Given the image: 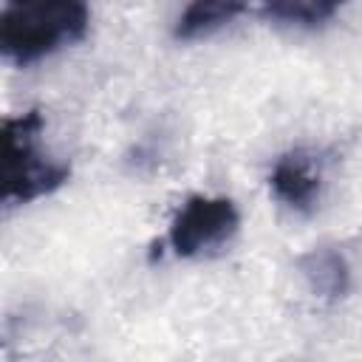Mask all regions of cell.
<instances>
[{"label":"cell","instance_id":"6da1fadb","mask_svg":"<svg viewBox=\"0 0 362 362\" xmlns=\"http://www.w3.org/2000/svg\"><path fill=\"white\" fill-rule=\"evenodd\" d=\"M85 0H6L0 11V48L17 65L37 62L88 31Z\"/></svg>","mask_w":362,"mask_h":362},{"label":"cell","instance_id":"7a4b0ae2","mask_svg":"<svg viewBox=\"0 0 362 362\" xmlns=\"http://www.w3.org/2000/svg\"><path fill=\"white\" fill-rule=\"evenodd\" d=\"M40 110H25L3 124V198L8 204H28L68 178V164L54 161L40 150Z\"/></svg>","mask_w":362,"mask_h":362},{"label":"cell","instance_id":"3957f363","mask_svg":"<svg viewBox=\"0 0 362 362\" xmlns=\"http://www.w3.org/2000/svg\"><path fill=\"white\" fill-rule=\"evenodd\" d=\"M240 215L223 195H192L175 212L167 243L178 257H195L223 246L238 232Z\"/></svg>","mask_w":362,"mask_h":362},{"label":"cell","instance_id":"277c9868","mask_svg":"<svg viewBox=\"0 0 362 362\" xmlns=\"http://www.w3.org/2000/svg\"><path fill=\"white\" fill-rule=\"evenodd\" d=\"M269 187L280 204L294 212H311L322 192V173L311 153L291 150L280 156L269 173Z\"/></svg>","mask_w":362,"mask_h":362},{"label":"cell","instance_id":"5b68a950","mask_svg":"<svg viewBox=\"0 0 362 362\" xmlns=\"http://www.w3.org/2000/svg\"><path fill=\"white\" fill-rule=\"evenodd\" d=\"M300 269L314 294L325 300H339L351 288V266L337 249H314L300 257Z\"/></svg>","mask_w":362,"mask_h":362},{"label":"cell","instance_id":"8992f818","mask_svg":"<svg viewBox=\"0 0 362 362\" xmlns=\"http://www.w3.org/2000/svg\"><path fill=\"white\" fill-rule=\"evenodd\" d=\"M246 8V0H189L187 8L175 20V37L178 40H201L221 25L240 17Z\"/></svg>","mask_w":362,"mask_h":362},{"label":"cell","instance_id":"52a82bcc","mask_svg":"<svg viewBox=\"0 0 362 362\" xmlns=\"http://www.w3.org/2000/svg\"><path fill=\"white\" fill-rule=\"evenodd\" d=\"M266 14L283 23H297V25H314L328 20L345 0H260Z\"/></svg>","mask_w":362,"mask_h":362}]
</instances>
